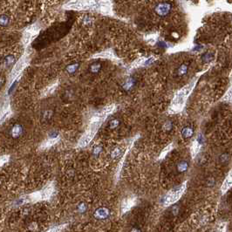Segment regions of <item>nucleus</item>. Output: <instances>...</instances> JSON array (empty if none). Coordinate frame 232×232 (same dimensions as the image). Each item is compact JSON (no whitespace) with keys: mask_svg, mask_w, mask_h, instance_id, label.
<instances>
[{"mask_svg":"<svg viewBox=\"0 0 232 232\" xmlns=\"http://www.w3.org/2000/svg\"><path fill=\"white\" fill-rule=\"evenodd\" d=\"M101 119H97L96 121H94V122L91 123V125L89 127L87 128V130L85 131V134L81 136V138L80 139L79 142L77 144L78 147H85L90 143V142L93 140L94 137V135L97 132L99 126H101Z\"/></svg>","mask_w":232,"mask_h":232,"instance_id":"1","label":"nucleus"},{"mask_svg":"<svg viewBox=\"0 0 232 232\" xmlns=\"http://www.w3.org/2000/svg\"><path fill=\"white\" fill-rule=\"evenodd\" d=\"M186 188V185L185 184H183L181 186H178V187L173 188L172 190L168 193L166 196L164 197L163 199V204L164 205H170V204H175V202H177L178 200L181 198V196L183 195V192Z\"/></svg>","mask_w":232,"mask_h":232,"instance_id":"2","label":"nucleus"},{"mask_svg":"<svg viewBox=\"0 0 232 232\" xmlns=\"http://www.w3.org/2000/svg\"><path fill=\"white\" fill-rule=\"evenodd\" d=\"M171 10V5L168 3H161L159 4L156 8H155V12L156 14L161 17L167 16Z\"/></svg>","mask_w":232,"mask_h":232,"instance_id":"3","label":"nucleus"},{"mask_svg":"<svg viewBox=\"0 0 232 232\" xmlns=\"http://www.w3.org/2000/svg\"><path fill=\"white\" fill-rule=\"evenodd\" d=\"M53 190H54V188H53V184H49L46 187L44 188L42 190H40L42 201L49 199L51 197V195H53Z\"/></svg>","mask_w":232,"mask_h":232,"instance_id":"4","label":"nucleus"},{"mask_svg":"<svg viewBox=\"0 0 232 232\" xmlns=\"http://www.w3.org/2000/svg\"><path fill=\"white\" fill-rule=\"evenodd\" d=\"M135 204V198L134 197H130V198H127L126 199L123 203H122L121 205V210L123 213L128 211L131 208L133 207Z\"/></svg>","mask_w":232,"mask_h":232,"instance_id":"5","label":"nucleus"},{"mask_svg":"<svg viewBox=\"0 0 232 232\" xmlns=\"http://www.w3.org/2000/svg\"><path fill=\"white\" fill-rule=\"evenodd\" d=\"M230 187H232V170L229 173L228 176L226 177V179L224 181V184L222 186V190H223V192L227 191Z\"/></svg>","mask_w":232,"mask_h":232,"instance_id":"6","label":"nucleus"},{"mask_svg":"<svg viewBox=\"0 0 232 232\" xmlns=\"http://www.w3.org/2000/svg\"><path fill=\"white\" fill-rule=\"evenodd\" d=\"M177 171L180 173H183V172H186L188 168V163L186 161H181L177 163V166H176Z\"/></svg>","mask_w":232,"mask_h":232,"instance_id":"7","label":"nucleus"},{"mask_svg":"<svg viewBox=\"0 0 232 232\" xmlns=\"http://www.w3.org/2000/svg\"><path fill=\"white\" fill-rule=\"evenodd\" d=\"M182 134L184 138H190L194 134V129L190 126H185L182 130Z\"/></svg>","mask_w":232,"mask_h":232,"instance_id":"8","label":"nucleus"},{"mask_svg":"<svg viewBox=\"0 0 232 232\" xmlns=\"http://www.w3.org/2000/svg\"><path fill=\"white\" fill-rule=\"evenodd\" d=\"M80 66V64L79 63H73V64H71L69 65L67 67H66V72L69 74H73V73H76V71L79 68Z\"/></svg>","mask_w":232,"mask_h":232,"instance_id":"9","label":"nucleus"},{"mask_svg":"<svg viewBox=\"0 0 232 232\" xmlns=\"http://www.w3.org/2000/svg\"><path fill=\"white\" fill-rule=\"evenodd\" d=\"M15 61H16V58H15V56L11 54V55H8L7 57H5L4 62V65H6V66H11L12 65H13V63H14Z\"/></svg>","mask_w":232,"mask_h":232,"instance_id":"10","label":"nucleus"},{"mask_svg":"<svg viewBox=\"0 0 232 232\" xmlns=\"http://www.w3.org/2000/svg\"><path fill=\"white\" fill-rule=\"evenodd\" d=\"M101 65L100 63H93L89 66V71L92 73H99L101 71Z\"/></svg>","mask_w":232,"mask_h":232,"instance_id":"11","label":"nucleus"},{"mask_svg":"<svg viewBox=\"0 0 232 232\" xmlns=\"http://www.w3.org/2000/svg\"><path fill=\"white\" fill-rule=\"evenodd\" d=\"M10 23V18H9V17L7 15H1L0 16V26H2V27H5V26H7Z\"/></svg>","mask_w":232,"mask_h":232,"instance_id":"12","label":"nucleus"},{"mask_svg":"<svg viewBox=\"0 0 232 232\" xmlns=\"http://www.w3.org/2000/svg\"><path fill=\"white\" fill-rule=\"evenodd\" d=\"M58 139H53V140H49L47 142H45L41 147H43V148H47V147H52L53 144H55V143L57 142Z\"/></svg>","mask_w":232,"mask_h":232,"instance_id":"13","label":"nucleus"},{"mask_svg":"<svg viewBox=\"0 0 232 232\" xmlns=\"http://www.w3.org/2000/svg\"><path fill=\"white\" fill-rule=\"evenodd\" d=\"M65 224H63V225H59V226H57V227H54V228L51 229H49L48 231L46 232H60L61 230H63L64 228H65Z\"/></svg>","mask_w":232,"mask_h":232,"instance_id":"14","label":"nucleus"},{"mask_svg":"<svg viewBox=\"0 0 232 232\" xmlns=\"http://www.w3.org/2000/svg\"><path fill=\"white\" fill-rule=\"evenodd\" d=\"M133 85H134V80H133V79H129V80H127V81L125 83L124 88L126 90H129Z\"/></svg>","mask_w":232,"mask_h":232,"instance_id":"15","label":"nucleus"},{"mask_svg":"<svg viewBox=\"0 0 232 232\" xmlns=\"http://www.w3.org/2000/svg\"><path fill=\"white\" fill-rule=\"evenodd\" d=\"M9 158H10L9 155H2V156H0V167H2L4 164L7 162L9 161Z\"/></svg>","mask_w":232,"mask_h":232,"instance_id":"16","label":"nucleus"},{"mask_svg":"<svg viewBox=\"0 0 232 232\" xmlns=\"http://www.w3.org/2000/svg\"><path fill=\"white\" fill-rule=\"evenodd\" d=\"M172 127H173V124H172V122L169 121H168L164 123V125H163V129L165 131H170L172 129Z\"/></svg>","mask_w":232,"mask_h":232,"instance_id":"17","label":"nucleus"},{"mask_svg":"<svg viewBox=\"0 0 232 232\" xmlns=\"http://www.w3.org/2000/svg\"><path fill=\"white\" fill-rule=\"evenodd\" d=\"M187 70L188 67L185 65H183L181 67H180L179 69H178V75H183V74H185V73H187Z\"/></svg>","mask_w":232,"mask_h":232,"instance_id":"18","label":"nucleus"},{"mask_svg":"<svg viewBox=\"0 0 232 232\" xmlns=\"http://www.w3.org/2000/svg\"><path fill=\"white\" fill-rule=\"evenodd\" d=\"M225 100L228 101H232V88L228 92V94L225 97Z\"/></svg>","mask_w":232,"mask_h":232,"instance_id":"19","label":"nucleus"},{"mask_svg":"<svg viewBox=\"0 0 232 232\" xmlns=\"http://www.w3.org/2000/svg\"><path fill=\"white\" fill-rule=\"evenodd\" d=\"M20 132V126H15L12 128V134H18Z\"/></svg>","mask_w":232,"mask_h":232,"instance_id":"20","label":"nucleus"},{"mask_svg":"<svg viewBox=\"0 0 232 232\" xmlns=\"http://www.w3.org/2000/svg\"><path fill=\"white\" fill-rule=\"evenodd\" d=\"M203 59H204V60L205 61V62H209V61L211 60L212 57L210 56V55H209V54H206L205 56H204V58H203Z\"/></svg>","mask_w":232,"mask_h":232,"instance_id":"21","label":"nucleus"},{"mask_svg":"<svg viewBox=\"0 0 232 232\" xmlns=\"http://www.w3.org/2000/svg\"><path fill=\"white\" fill-rule=\"evenodd\" d=\"M178 211H179V208L176 207V206H175V207L172 209V212H173L174 216H176L178 214Z\"/></svg>","mask_w":232,"mask_h":232,"instance_id":"22","label":"nucleus"},{"mask_svg":"<svg viewBox=\"0 0 232 232\" xmlns=\"http://www.w3.org/2000/svg\"><path fill=\"white\" fill-rule=\"evenodd\" d=\"M117 125H118V121H117V120H114V121H113L111 122V124H110L111 127H115Z\"/></svg>","mask_w":232,"mask_h":232,"instance_id":"23","label":"nucleus"},{"mask_svg":"<svg viewBox=\"0 0 232 232\" xmlns=\"http://www.w3.org/2000/svg\"><path fill=\"white\" fill-rule=\"evenodd\" d=\"M225 231V227H224V225H221L218 229V230L217 232H224Z\"/></svg>","mask_w":232,"mask_h":232,"instance_id":"24","label":"nucleus"},{"mask_svg":"<svg viewBox=\"0 0 232 232\" xmlns=\"http://www.w3.org/2000/svg\"><path fill=\"white\" fill-rule=\"evenodd\" d=\"M4 79L0 77V86H1V85H3V84H4Z\"/></svg>","mask_w":232,"mask_h":232,"instance_id":"25","label":"nucleus"},{"mask_svg":"<svg viewBox=\"0 0 232 232\" xmlns=\"http://www.w3.org/2000/svg\"><path fill=\"white\" fill-rule=\"evenodd\" d=\"M131 232H141V230H140L139 229L135 228V229H133V230H132Z\"/></svg>","mask_w":232,"mask_h":232,"instance_id":"26","label":"nucleus"}]
</instances>
